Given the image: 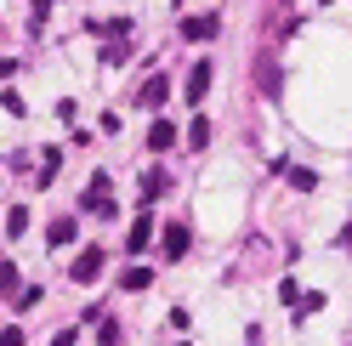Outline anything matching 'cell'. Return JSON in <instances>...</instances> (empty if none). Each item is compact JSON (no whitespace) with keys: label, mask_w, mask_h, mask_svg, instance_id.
I'll return each instance as SVG.
<instances>
[{"label":"cell","mask_w":352,"mask_h":346,"mask_svg":"<svg viewBox=\"0 0 352 346\" xmlns=\"http://www.w3.org/2000/svg\"><path fill=\"white\" fill-rule=\"evenodd\" d=\"M102 262H108V250H102V244H85V250L74 255V267H69V278H74V284H91V278L102 273Z\"/></svg>","instance_id":"1"},{"label":"cell","mask_w":352,"mask_h":346,"mask_svg":"<svg viewBox=\"0 0 352 346\" xmlns=\"http://www.w3.org/2000/svg\"><path fill=\"white\" fill-rule=\"evenodd\" d=\"M165 102H170V80H165V74H148L142 91H137V108H153V114H160Z\"/></svg>","instance_id":"2"},{"label":"cell","mask_w":352,"mask_h":346,"mask_svg":"<svg viewBox=\"0 0 352 346\" xmlns=\"http://www.w3.org/2000/svg\"><path fill=\"white\" fill-rule=\"evenodd\" d=\"M188 244H193V233H188L182 222H170V227H165V262H182Z\"/></svg>","instance_id":"3"},{"label":"cell","mask_w":352,"mask_h":346,"mask_svg":"<svg viewBox=\"0 0 352 346\" xmlns=\"http://www.w3.org/2000/svg\"><path fill=\"white\" fill-rule=\"evenodd\" d=\"M80 239V222H74V216H57V222L46 227V244L52 250H63V244H74Z\"/></svg>","instance_id":"4"},{"label":"cell","mask_w":352,"mask_h":346,"mask_svg":"<svg viewBox=\"0 0 352 346\" xmlns=\"http://www.w3.org/2000/svg\"><path fill=\"white\" fill-rule=\"evenodd\" d=\"M153 244V216H137V222H131V239H125V250L131 255H142Z\"/></svg>","instance_id":"5"},{"label":"cell","mask_w":352,"mask_h":346,"mask_svg":"<svg viewBox=\"0 0 352 346\" xmlns=\"http://www.w3.org/2000/svg\"><path fill=\"white\" fill-rule=\"evenodd\" d=\"M205 91H210V62L199 57V62H193V74H188V102H205Z\"/></svg>","instance_id":"6"},{"label":"cell","mask_w":352,"mask_h":346,"mask_svg":"<svg viewBox=\"0 0 352 346\" xmlns=\"http://www.w3.org/2000/svg\"><path fill=\"white\" fill-rule=\"evenodd\" d=\"M216 29H222V23H216L210 12H205V17H182V40H210Z\"/></svg>","instance_id":"7"},{"label":"cell","mask_w":352,"mask_h":346,"mask_svg":"<svg viewBox=\"0 0 352 346\" xmlns=\"http://www.w3.org/2000/svg\"><path fill=\"white\" fill-rule=\"evenodd\" d=\"M170 142H176V125H170V119H153V125H148V148H153V154H165Z\"/></svg>","instance_id":"8"},{"label":"cell","mask_w":352,"mask_h":346,"mask_svg":"<svg viewBox=\"0 0 352 346\" xmlns=\"http://www.w3.org/2000/svg\"><path fill=\"white\" fill-rule=\"evenodd\" d=\"M148 284H153V267H125V273H120V290H131V295L148 290Z\"/></svg>","instance_id":"9"},{"label":"cell","mask_w":352,"mask_h":346,"mask_svg":"<svg viewBox=\"0 0 352 346\" xmlns=\"http://www.w3.org/2000/svg\"><path fill=\"white\" fill-rule=\"evenodd\" d=\"M165 187H170V176H165V170H148V176H142V205H153Z\"/></svg>","instance_id":"10"},{"label":"cell","mask_w":352,"mask_h":346,"mask_svg":"<svg viewBox=\"0 0 352 346\" xmlns=\"http://www.w3.org/2000/svg\"><path fill=\"white\" fill-rule=\"evenodd\" d=\"M57 165H63V148H46V154H40V187H52Z\"/></svg>","instance_id":"11"},{"label":"cell","mask_w":352,"mask_h":346,"mask_svg":"<svg viewBox=\"0 0 352 346\" xmlns=\"http://www.w3.org/2000/svg\"><path fill=\"white\" fill-rule=\"evenodd\" d=\"M256 80H261V91H267V97H278V85H284L278 62H261V69H256Z\"/></svg>","instance_id":"12"},{"label":"cell","mask_w":352,"mask_h":346,"mask_svg":"<svg viewBox=\"0 0 352 346\" xmlns=\"http://www.w3.org/2000/svg\"><path fill=\"white\" fill-rule=\"evenodd\" d=\"M6 233H12V239H23V233H29V210H23V205L6 210Z\"/></svg>","instance_id":"13"},{"label":"cell","mask_w":352,"mask_h":346,"mask_svg":"<svg viewBox=\"0 0 352 346\" xmlns=\"http://www.w3.org/2000/svg\"><path fill=\"white\" fill-rule=\"evenodd\" d=\"M188 142H193V148H210V119H205V114L188 125Z\"/></svg>","instance_id":"14"},{"label":"cell","mask_w":352,"mask_h":346,"mask_svg":"<svg viewBox=\"0 0 352 346\" xmlns=\"http://www.w3.org/2000/svg\"><path fill=\"white\" fill-rule=\"evenodd\" d=\"M0 295H17V267L0 262Z\"/></svg>","instance_id":"15"},{"label":"cell","mask_w":352,"mask_h":346,"mask_svg":"<svg viewBox=\"0 0 352 346\" xmlns=\"http://www.w3.org/2000/svg\"><path fill=\"white\" fill-rule=\"evenodd\" d=\"M290 187H301V193H313V187H318V176H313V170H290Z\"/></svg>","instance_id":"16"},{"label":"cell","mask_w":352,"mask_h":346,"mask_svg":"<svg viewBox=\"0 0 352 346\" xmlns=\"http://www.w3.org/2000/svg\"><path fill=\"white\" fill-rule=\"evenodd\" d=\"M97 341H102V346H120V323H102V330H97Z\"/></svg>","instance_id":"17"},{"label":"cell","mask_w":352,"mask_h":346,"mask_svg":"<svg viewBox=\"0 0 352 346\" xmlns=\"http://www.w3.org/2000/svg\"><path fill=\"white\" fill-rule=\"evenodd\" d=\"M0 346H29V335L23 330H0Z\"/></svg>","instance_id":"18"},{"label":"cell","mask_w":352,"mask_h":346,"mask_svg":"<svg viewBox=\"0 0 352 346\" xmlns=\"http://www.w3.org/2000/svg\"><path fill=\"white\" fill-rule=\"evenodd\" d=\"M74 341H80L74 330H57V335H52V346H74Z\"/></svg>","instance_id":"19"},{"label":"cell","mask_w":352,"mask_h":346,"mask_svg":"<svg viewBox=\"0 0 352 346\" xmlns=\"http://www.w3.org/2000/svg\"><path fill=\"white\" fill-rule=\"evenodd\" d=\"M6 74H17V57H0V80H6Z\"/></svg>","instance_id":"20"}]
</instances>
